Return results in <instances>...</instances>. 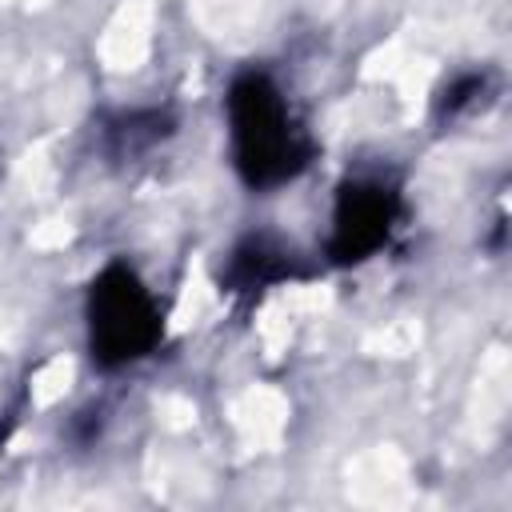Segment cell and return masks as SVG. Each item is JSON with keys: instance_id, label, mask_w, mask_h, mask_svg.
I'll use <instances>...</instances> for the list:
<instances>
[{"instance_id": "obj_4", "label": "cell", "mask_w": 512, "mask_h": 512, "mask_svg": "<svg viewBox=\"0 0 512 512\" xmlns=\"http://www.w3.org/2000/svg\"><path fill=\"white\" fill-rule=\"evenodd\" d=\"M300 276H304V268H300L296 252L272 244L268 236H248V240H240V244L228 252L220 288L232 292V296H252V292H264V288H272V284L300 280Z\"/></svg>"}, {"instance_id": "obj_1", "label": "cell", "mask_w": 512, "mask_h": 512, "mask_svg": "<svg viewBox=\"0 0 512 512\" xmlns=\"http://www.w3.org/2000/svg\"><path fill=\"white\" fill-rule=\"evenodd\" d=\"M224 108H228L232 168L248 188H260V192L280 188L312 164V152H316L312 136L292 116L288 96L268 72L248 68L232 76Z\"/></svg>"}, {"instance_id": "obj_2", "label": "cell", "mask_w": 512, "mask_h": 512, "mask_svg": "<svg viewBox=\"0 0 512 512\" xmlns=\"http://www.w3.org/2000/svg\"><path fill=\"white\" fill-rule=\"evenodd\" d=\"M84 316H88L92 364L104 372L144 360L148 352H156L164 336V320H160L152 292L144 288L136 268L124 260H112L92 276Z\"/></svg>"}, {"instance_id": "obj_5", "label": "cell", "mask_w": 512, "mask_h": 512, "mask_svg": "<svg viewBox=\"0 0 512 512\" xmlns=\"http://www.w3.org/2000/svg\"><path fill=\"white\" fill-rule=\"evenodd\" d=\"M168 132H172V116L160 108H132L104 124V140H108L112 156H136V152L152 148L156 140H164Z\"/></svg>"}, {"instance_id": "obj_3", "label": "cell", "mask_w": 512, "mask_h": 512, "mask_svg": "<svg viewBox=\"0 0 512 512\" xmlns=\"http://www.w3.org/2000/svg\"><path fill=\"white\" fill-rule=\"evenodd\" d=\"M400 220V192L388 180L356 176L336 188L332 200V232H328V260L336 268L364 264L376 256Z\"/></svg>"}, {"instance_id": "obj_6", "label": "cell", "mask_w": 512, "mask_h": 512, "mask_svg": "<svg viewBox=\"0 0 512 512\" xmlns=\"http://www.w3.org/2000/svg\"><path fill=\"white\" fill-rule=\"evenodd\" d=\"M480 92H484V76H480V72H464V76H456V80L444 88V96H440V116H456V112H464Z\"/></svg>"}]
</instances>
